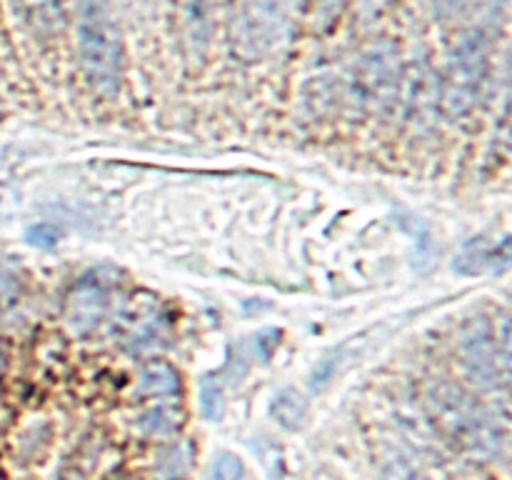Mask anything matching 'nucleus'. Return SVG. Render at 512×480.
I'll return each instance as SVG.
<instances>
[{
	"instance_id": "obj_1",
	"label": "nucleus",
	"mask_w": 512,
	"mask_h": 480,
	"mask_svg": "<svg viewBox=\"0 0 512 480\" xmlns=\"http://www.w3.org/2000/svg\"><path fill=\"white\" fill-rule=\"evenodd\" d=\"M78 48L95 88L113 95L123 70V43L108 0H80Z\"/></svg>"
},
{
	"instance_id": "obj_2",
	"label": "nucleus",
	"mask_w": 512,
	"mask_h": 480,
	"mask_svg": "<svg viewBox=\"0 0 512 480\" xmlns=\"http://www.w3.org/2000/svg\"><path fill=\"white\" fill-rule=\"evenodd\" d=\"M433 408L435 415H438L440 423L448 428L450 435H458L470 450H488V453H495V448L500 445L498 430L495 425L485 423V418L480 415V410L475 408L473 400L463 393L460 388H438L433 393Z\"/></svg>"
},
{
	"instance_id": "obj_3",
	"label": "nucleus",
	"mask_w": 512,
	"mask_h": 480,
	"mask_svg": "<svg viewBox=\"0 0 512 480\" xmlns=\"http://www.w3.org/2000/svg\"><path fill=\"white\" fill-rule=\"evenodd\" d=\"M485 75V40L480 35H465L463 43L455 48L448 68V103L450 113H465L478 98Z\"/></svg>"
},
{
	"instance_id": "obj_4",
	"label": "nucleus",
	"mask_w": 512,
	"mask_h": 480,
	"mask_svg": "<svg viewBox=\"0 0 512 480\" xmlns=\"http://www.w3.org/2000/svg\"><path fill=\"white\" fill-rule=\"evenodd\" d=\"M463 358L470 375L485 388H493L498 380V343H495V330L483 318L470 320L463 333ZM505 370L508 363L500 360Z\"/></svg>"
},
{
	"instance_id": "obj_5",
	"label": "nucleus",
	"mask_w": 512,
	"mask_h": 480,
	"mask_svg": "<svg viewBox=\"0 0 512 480\" xmlns=\"http://www.w3.org/2000/svg\"><path fill=\"white\" fill-rule=\"evenodd\" d=\"M360 88H363V100L380 108L395 95V63L390 55L370 53L360 63Z\"/></svg>"
},
{
	"instance_id": "obj_6",
	"label": "nucleus",
	"mask_w": 512,
	"mask_h": 480,
	"mask_svg": "<svg viewBox=\"0 0 512 480\" xmlns=\"http://www.w3.org/2000/svg\"><path fill=\"white\" fill-rule=\"evenodd\" d=\"M105 310V295L98 285H80L70 298V325L85 330L100 320Z\"/></svg>"
},
{
	"instance_id": "obj_7",
	"label": "nucleus",
	"mask_w": 512,
	"mask_h": 480,
	"mask_svg": "<svg viewBox=\"0 0 512 480\" xmlns=\"http://www.w3.org/2000/svg\"><path fill=\"white\" fill-rule=\"evenodd\" d=\"M270 413H273V418L278 420L283 428L298 430L300 425L305 423L308 405L300 398V393H295V390H283V393L273 400V405H270Z\"/></svg>"
},
{
	"instance_id": "obj_8",
	"label": "nucleus",
	"mask_w": 512,
	"mask_h": 480,
	"mask_svg": "<svg viewBox=\"0 0 512 480\" xmlns=\"http://www.w3.org/2000/svg\"><path fill=\"white\" fill-rule=\"evenodd\" d=\"M178 390V375L163 360H155V363L145 365V370L140 373V393L145 395H168Z\"/></svg>"
},
{
	"instance_id": "obj_9",
	"label": "nucleus",
	"mask_w": 512,
	"mask_h": 480,
	"mask_svg": "<svg viewBox=\"0 0 512 480\" xmlns=\"http://www.w3.org/2000/svg\"><path fill=\"white\" fill-rule=\"evenodd\" d=\"M200 408H203V415L210 420V423H218L225 413V395L223 388H220L218 380H208L200 390Z\"/></svg>"
},
{
	"instance_id": "obj_10",
	"label": "nucleus",
	"mask_w": 512,
	"mask_h": 480,
	"mask_svg": "<svg viewBox=\"0 0 512 480\" xmlns=\"http://www.w3.org/2000/svg\"><path fill=\"white\" fill-rule=\"evenodd\" d=\"M178 415H175V410H170L168 405H158V408L148 410L145 415H140V428L148 430V433H173L175 425H178Z\"/></svg>"
},
{
	"instance_id": "obj_11",
	"label": "nucleus",
	"mask_w": 512,
	"mask_h": 480,
	"mask_svg": "<svg viewBox=\"0 0 512 480\" xmlns=\"http://www.w3.org/2000/svg\"><path fill=\"white\" fill-rule=\"evenodd\" d=\"M243 475V463L235 455L223 453L210 468V480H238Z\"/></svg>"
},
{
	"instance_id": "obj_12",
	"label": "nucleus",
	"mask_w": 512,
	"mask_h": 480,
	"mask_svg": "<svg viewBox=\"0 0 512 480\" xmlns=\"http://www.w3.org/2000/svg\"><path fill=\"white\" fill-rule=\"evenodd\" d=\"M60 233L53 228V225H35V228L28 230V240L38 248H53L58 243Z\"/></svg>"
},
{
	"instance_id": "obj_13",
	"label": "nucleus",
	"mask_w": 512,
	"mask_h": 480,
	"mask_svg": "<svg viewBox=\"0 0 512 480\" xmlns=\"http://www.w3.org/2000/svg\"><path fill=\"white\" fill-rule=\"evenodd\" d=\"M435 5V13L440 15V18H448V15H453L455 10L463 5V0H433Z\"/></svg>"
}]
</instances>
